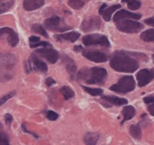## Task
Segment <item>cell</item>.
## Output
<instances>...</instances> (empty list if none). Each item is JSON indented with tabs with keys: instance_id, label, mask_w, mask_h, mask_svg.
Returning a JSON list of instances; mask_svg holds the SVG:
<instances>
[{
	"instance_id": "obj_8",
	"label": "cell",
	"mask_w": 154,
	"mask_h": 145,
	"mask_svg": "<svg viewBox=\"0 0 154 145\" xmlns=\"http://www.w3.org/2000/svg\"><path fill=\"white\" fill-rule=\"evenodd\" d=\"M136 79H137L139 87H145L146 85H148L152 79H154V69H141L136 74Z\"/></svg>"
},
{
	"instance_id": "obj_6",
	"label": "cell",
	"mask_w": 154,
	"mask_h": 145,
	"mask_svg": "<svg viewBox=\"0 0 154 145\" xmlns=\"http://www.w3.org/2000/svg\"><path fill=\"white\" fill-rule=\"evenodd\" d=\"M82 42L85 46H101L104 48H109L110 43L108 38L101 34H88L82 38Z\"/></svg>"
},
{
	"instance_id": "obj_33",
	"label": "cell",
	"mask_w": 154,
	"mask_h": 145,
	"mask_svg": "<svg viewBox=\"0 0 154 145\" xmlns=\"http://www.w3.org/2000/svg\"><path fill=\"white\" fill-rule=\"evenodd\" d=\"M29 46H30V48H32L34 45H35L36 43H38V42L41 41L39 38L36 36H31L29 39Z\"/></svg>"
},
{
	"instance_id": "obj_10",
	"label": "cell",
	"mask_w": 154,
	"mask_h": 145,
	"mask_svg": "<svg viewBox=\"0 0 154 145\" xmlns=\"http://www.w3.org/2000/svg\"><path fill=\"white\" fill-rule=\"evenodd\" d=\"M82 56L95 63H103L108 60V56L102 51L95 50H82Z\"/></svg>"
},
{
	"instance_id": "obj_31",
	"label": "cell",
	"mask_w": 154,
	"mask_h": 145,
	"mask_svg": "<svg viewBox=\"0 0 154 145\" xmlns=\"http://www.w3.org/2000/svg\"><path fill=\"white\" fill-rule=\"evenodd\" d=\"M47 118H48V120L50 121H56L58 119V117H59V115L58 113H56V112L54 111H48L47 113Z\"/></svg>"
},
{
	"instance_id": "obj_26",
	"label": "cell",
	"mask_w": 154,
	"mask_h": 145,
	"mask_svg": "<svg viewBox=\"0 0 154 145\" xmlns=\"http://www.w3.org/2000/svg\"><path fill=\"white\" fill-rule=\"evenodd\" d=\"M122 3H126L129 9L132 11L138 10L141 7V2L139 0H122Z\"/></svg>"
},
{
	"instance_id": "obj_23",
	"label": "cell",
	"mask_w": 154,
	"mask_h": 145,
	"mask_svg": "<svg viewBox=\"0 0 154 145\" xmlns=\"http://www.w3.org/2000/svg\"><path fill=\"white\" fill-rule=\"evenodd\" d=\"M14 3L15 0H0V15L9 11Z\"/></svg>"
},
{
	"instance_id": "obj_15",
	"label": "cell",
	"mask_w": 154,
	"mask_h": 145,
	"mask_svg": "<svg viewBox=\"0 0 154 145\" xmlns=\"http://www.w3.org/2000/svg\"><path fill=\"white\" fill-rule=\"evenodd\" d=\"M45 0H24L23 8L28 11H34L44 5Z\"/></svg>"
},
{
	"instance_id": "obj_24",
	"label": "cell",
	"mask_w": 154,
	"mask_h": 145,
	"mask_svg": "<svg viewBox=\"0 0 154 145\" xmlns=\"http://www.w3.org/2000/svg\"><path fill=\"white\" fill-rule=\"evenodd\" d=\"M140 39L144 42H154V29H149L140 34Z\"/></svg>"
},
{
	"instance_id": "obj_5",
	"label": "cell",
	"mask_w": 154,
	"mask_h": 145,
	"mask_svg": "<svg viewBox=\"0 0 154 145\" xmlns=\"http://www.w3.org/2000/svg\"><path fill=\"white\" fill-rule=\"evenodd\" d=\"M115 24L118 30L127 34H136L142 30L143 28V25L139 21L128 19L118 20Z\"/></svg>"
},
{
	"instance_id": "obj_41",
	"label": "cell",
	"mask_w": 154,
	"mask_h": 145,
	"mask_svg": "<svg viewBox=\"0 0 154 145\" xmlns=\"http://www.w3.org/2000/svg\"><path fill=\"white\" fill-rule=\"evenodd\" d=\"M80 50H82V47H81V46H76L75 48H74V51H79Z\"/></svg>"
},
{
	"instance_id": "obj_29",
	"label": "cell",
	"mask_w": 154,
	"mask_h": 145,
	"mask_svg": "<svg viewBox=\"0 0 154 145\" xmlns=\"http://www.w3.org/2000/svg\"><path fill=\"white\" fill-rule=\"evenodd\" d=\"M68 4L70 8L76 9V10H79L84 6V2L82 0H69Z\"/></svg>"
},
{
	"instance_id": "obj_25",
	"label": "cell",
	"mask_w": 154,
	"mask_h": 145,
	"mask_svg": "<svg viewBox=\"0 0 154 145\" xmlns=\"http://www.w3.org/2000/svg\"><path fill=\"white\" fill-rule=\"evenodd\" d=\"M60 93L63 95V96H64V98L66 100H69V99L74 96V91L70 87H67V86L62 87L60 90Z\"/></svg>"
},
{
	"instance_id": "obj_17",
	"label": "cell",
	"mask_w": 154,
	"mask_h": 145,
	"mask_svg": "<svg viewBox=\"0 0 154 145\" xmlns=\"http://www.w3.org/2000/svg\"><path fill=\"white\" fill-rule=\"evenodd\" d=\"M135 109L131 105H126L123 108L122 113L123 114V120L121 122V124L122 125L126 121H129L132 119L135 115Z\"/></svg>"
},
{
	"instance_id": "obj_21",
	"label": "cell",
	"mask_w": 154,
	"mask_h": 145,
	"mask_svg": "<svg viewBox=\"0 0 154 145\" xmlns=\"http://www.w3.org/2000/svg\"><path fill=\"white\" fill-rule=\"evenodd\" d=\"M121 8V5L119 4H117V5H113L110 8H108L104 11V12L102 13V16H103V18L105 21H109L111 20V17H112V15L113 14V12L115 11H117L118 9H119Z\"/></svg>"
},
{
	"instance_id": "obj_9",
	"label": "cell",
	"mask_w": 154,
	"mask_h": 145,
	"mask_svg": "<svg viewBox=\"0 0 154 145\" xmlns=\"http://www.w3.org/2000/svg\"><path fill=\"white\" fill-rule=\"evenodd\" d=\"M101 27V20L99 17H91L84 20L82 23L81 29L84 32L98 30Z\"/></svg>"
},
{
	"instance_id": "obj_38",
	"label": "cell",
	"mask_w": 154,
	"mask_h": 145,
	"mask_svg": "<svg viewBox=\"0 0 154 145\" xmlns=\"http://www.w3.org/2000/svg\"><path fill=\"white\" fill-rule=\"evenodd\" d=\"M148 110H149V113L154 117V102L152 103H149L148 105Z\"/></svg>"
},
{
	"instance_id": "obj_12",
	"label": "cell",
	"mask_w": 154,
	"mask_h": 145,
	"mask_svg": "<svg viewBox=\"0 0 154 145\" xmlns=\"http://www.w3.org/2000/svg\"><path fill=\"white\" fill-rule=\"evenodd\" d=\"M0 36H6L7 40L11 47L14 48L19 42L18 35L12 29L9 27H3L0 29Z\"/></svg>"
},
{
	"instance_id": "obj_32",
	"label": "cell",
	"mask_w": 154,
	"mask_h": 145,
	"mask_svg": "<svg viewBox=\"0 0 154 145\" xmlns=\"http://www.w3.org/2000/svg\"><path fill=\"white\" fill-rule=\"evenodd\" d=\"M0 145H10L8 137L3 133H0Z\"/></svg>"
},
{
	"instance_id": "obj_34",
	"label": "cell",
	"mask_w": 154,
	"mask_h": 145,
	"mask_svg": "<svg viewBox=\"0 0 154 145\" xmlns=\"http://www.w3.org/2000/svg\"><path fill=\"white\" fill-rule=\"evenodd\" d=\"M4 119H5V122L8 126H10V124L12 122V116L9 113H6L4 116Z\"/></svg>"
},
{
	"instance_id": "obj_42",
	"label": "cell",
	"mask_w": 154,
	"mask_h": 145,
	"mask_svg": "<svg viewBox=\"0 0 154 145\" xmlns=\"http://www.w3.org/2000/svg\"><path fill=\"white\" fill-rule=\"evenodd\" d=\"M152 60H153V63H154V54L152 55Z\"/></svg>"
},
{
	"instance_id": "obj_14",
	"label": "cell",
	"mask_w": 154,
	"mask_h": 145,
	"mask_svg": "<svg viewBox=\"0 0 154 145\" xmlns=\"http://www.w3.org/2000/svg\"><path fill=\"white\" fill-rule=\"evenodd\" d=\"M130 19L133 20H140L141 18V15L138 14V13H133V12H130V11H126V10H120L116 12V14L113 17V20L116 22L117 20L121 19Z\"/></svg>"
},
{
	"instance_id": "obj_27",
	"label": "cell",
	"mask_w": 154,
	"mask_h": 145,
	"mask_svg": "<svg viewBox=\"0 0 154 145\" xmlns=\"http://www.w3.org/2000/svg\"><path fill=\"white\" fill-rule=\"evenodd\" d=\"M32 30L34 31V33L41 34L42 36L45 37V38H48V34L47 33V31L45 30L44 27L40 24H35L32 26Z\"/></svg>"
},
{
	"instance_id": "obj_30",
	"label": "cell",
	"mask_w": 154,
	"mask_h": 145,
	"mask_svg": "<svg viewBox=\"0 0 154 145\" xmlns=\"http://www.w3.org/2000/svg\"><path fill=\"white\" fill-rule=\"evenodd\" d=\"M15 95H16V91H13L9 92V93H8L7 95H3V97L0 98V106H1V105H3V103H5L8 100H10L11 97H13Z\"/></svg>"
},
{
	"instance_id": "obj_3",
	"label": "cell",
	"mask_w": 154,
	"mask_h": 145,
	"mask_svg": "<svg viewBox=\"0 0 154 145\" xmlns=\"http://www.w3.org/2000/svg\"><path fill=\"white\" fill-rule=\"evenodd\" d=\"M17 58L11 53L0 54V82L10 81L15 74Z\"/></svg>"
},
{
	"instance_id": "obj_37",
	"label": "cell",
	"mask_w": 154,
	"mask_h": 145,
	"mask_svg": "<svg viewBox=\"0 0 154 145\" xmlns=\"http://www.w3.org/2000/svg\"><path fill=\"white\" fill-rule=\"evenodd\" d=\"M55 83H56V81L54 80L53 78H48L46 79V85H47L48 87H51V86H52V85H54Z\"/></svg>"
},
{
	"instance_id": "obj_18",
	"label": "cell",
	"mask_w": 154,
	"mask_h": 145,
	"mask_svg": "<svg viewBox=\"0 0 154 145\" xmlns=\"http://www.w3.org/2000/svg\"><path fill=\"white\" fill-rule=\"evenodd\" d=\"M100 134L96 132H87L83 137L86 145H96L98 142Z\"/></svg>"
},
{
	"instance_id": "obj_4",
	"label": "cell",
	"mask_w": 154,
	"mask_h": 145,
	"mask_svg": "<svg viewBox=\"0 0 154 145\" xmlns=\"http://www.w3.org/2000/svg\"><path fill=\"white\" fill-rule=\"evenodd\" d=\"M134 88H135V81L134 78L132 76H124L119 79L118 83L111 86L109 89L117 93L126 94L132 91L133 90H134Z\"/></svg>"
},
{
	"instance_id": "obj_35",
	"label": "cell",
	"mask_w": 154,
	"mask_h": 145,
	"mask_svg": "<svg viewBox=\"0 0 154 145\" xmlns=\"http://www.w3.org/2000/svg\"><path fill=\"white\" fill-rule=\"evenodd\" d=\"M21 127H22V130L24 131V132H25V133H28V134H31L32 135H34L35 138H38V134H35V133H34V132H31V131H29L27 130L25 123H23L22 125H21Z\"/></svg>"
},
{
	"instance_id": "obj_28",
	"label": "cell",
	"mask_w": 154,
	"mask_h": 145,
	"mask_svg": "<svg viewBox=\"0 0 154 145\" xmlns=\"http://www.w3.org/2000/svg\"><path fill=\"white\" fill-rule=\"evenodd\" d=\"M82 88L86 91V92L93 96H98V95H101L103 94V90L100 89V88H91V87H82Z\"/></svg>"
},
{
	"instance_id": "obj_1",
	"label": "cell",
	"mask_w": 154,
	"mask_h": 145,
	"mask_svg": "<svg viewBox=\"0 0 154 145\" xmlns=\"http://www.w3.org/2000/svg\"><path fill=\"white\" fill-rule=\"evenodd\" d=\"M140 57L147 56L142 53L118 51L112 54L110 59V66L118 72H134L140 67V62L138 60Z\"/></svg>"
},
{
	"instance_id": "obj_13",
	"label": "cell",
	"mask_w": 154,
	"mask_h": 145,
	"mask_svg": "<svg viewBox=\"0 0 154 145\" xmlns=\"http://www.w3.org/2000/svg\"><path fill=\"white\" fill-rule=\"evenodd\" d=\"M60 22H61L60 18L55 16V17H51L46 20L44 21V26L50 30H56L59 32L67 30L66 29L60 27Z\"/></svg>"
},
{
	"instance_id": "obj_7",
	"label": "cell",
	"mask_w": 154,
	"mask_h": 145,
	"mask_svg": "<svg viewBox=\"0 0 154 145\" xmlns=\"http://www.w3.org/2000/svg\"><path fill=\"white\" fill-rule=\"evenodd\" d=\"M25 70L27 72H29L33 70L46 72L48 71V65L42 60L38 58L36 54L34 52L31 55L29 60L25 64Z\"/></svg>"
},
{
	"instance_id": "obj_40",
	"label": "cell",
	"mask_w": 154,
	"mask_h": 145,
	"mask_svg": "<svg viewBox=\"0 0 154 145\" xmlns=\"http://www.w3.org/2000/svg\"><path fill=\"white\" fill-rule=\"evenodd\" d=\"M106 8H107V5L105 4V3H104V4H103V5L100 7V10H99V13H100V15H102V13L104 12V11L105 10V9H106Z\"/></svg>"
},
{
	"instance_id": "obj_36",
	"label": "cell",
	"mask_w": 154,
	"mask_h": 145,
	"mask_svg": "<svg viewBox=\"0 0 154 145\" xmlns=\"http://www.w3.org/2000/svg\"><path fill=\"white\" fill-rule=\"evenodd\" d=\"M143 102L147 104L152 103L154 102V96H148L143 99Z\"/></svg>"
},
{
	"instance_id": "obj_20",
	"label": "cell",
	"mask_w": 154,
	"mask_h": 145,
	"mask_svg": "<svg viewBox=\"0 0 154 145\" xmlns=\"http://www.w3.org/2000/svg\"><path fill=\"white\" fill-rule=\"evenodd\" d=\"M66 58H67V60H65V64H66V69H67L71 78L73 79L76 76V72H77V66H76L75 63L72 59L69 58L67 56H66Z\"/></svg>"
},
{
	"instance_id": "obj_19",
	"label": "cell",
	"mask_w": 154,
	"mask_h": 145,
	"mask_svg": "<svg viewBox=\"0 0 154 145\" xmlns=\"http://www.w3.org/2000/svg\"><path fill=\"white\" fill-rule=\"evenodd\" d=\"M102 99L104 100L109 102L112 104L117 105V106H122V105H126L128 103V100L123 98L116 97V96H103Z\"/></svg>"
},
{
	"instance_id": "obj_2",
	"label": "cell",
	"mask_w": 154,
	"mask_h": 145,
	"mask_svg": "<svg viewBox=\"0 0 154 145\" xmlns=\"http://www.w3.org/2000/svg\"><path fill=\"white\" fill-rule=\"evenodd\" d=\"M76 77L77 79L85 82L87 84H101L106 78L107 70L100 67L84 68L76 73Z\"/></svg>"
},
{
	"instance_id": "obj_11",
	"label": "cell",
	"mask_w": 154,
	"mask_h": 145,
	"mask_svg": "<svg viewBox=\"0 0 154 145\" xmlns=\"http://www.w3.org/2000/svg\"><path fill=\"white\" fill-rule=\"evenodd\" d=\"M34 53L48 60L51 64H55L59 60V53L52 48H43L38 49Z\"/></svg>"
},
{
	"instance_id": "obj_39",
	"label": "cell",
	"mask_w": 154,
	"mask_h": 145,
	"mask_svg": "<svg viewBox=\"0 0 154 145\" xmlns=\"http://www.w3.org/2000/svg\"><path fill=\"white\" fill-rule=\"evenodd\" d=\"M144 22H145L147 25H149L154 27V17H150L149 19H146L145 20H144Z\"/></svg>"
},
{
	"instance_id": "obj_16",
	"label": "cell",
	"mask_w": 154,
	"mask_h": 145,
	"mask_svg": "<svg viewBox=\"0 0 154 145\" xmlns=\"http://www.w3.org/2000/svg\"><path fill=\"white\" fill-rule=\"evenodd\" d=\"M79 37H80V34L78 32H69V33H66V34L54 35V38L58 41L66 40V41H69L71 42H76L79 39Z\"/></svg>"
},
{
	"instance_id": "obj_22",
	"label": "cell",
	"mask_w": 154,
	"mask_h": 145,
	"mask_svg": "<svg viewBox=\"0 0 154 145\" xmlns=\"http://www.w3.org/2000/svg\"><path fill=\"white\" fill-rule=\"evenodd\" d=\"M129 132L134 140H140L142 136V131H141V127L138 125H131L129 129Z\"/></svg>"
}]
</instances>
